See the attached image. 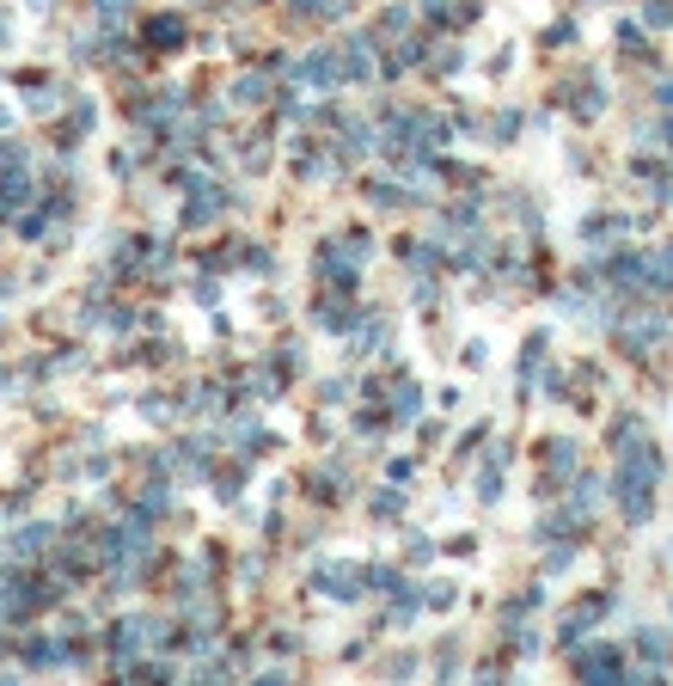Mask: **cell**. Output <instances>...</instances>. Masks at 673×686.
<instances>
[{
    "instance_id": "cell-8",
    "label": "cell",
    "mask_w": 673,
    "mask_h": 686,
    "mask_svg": "<svg viewBox=\"0 0 673 686\" xmlns=\"http://www.w3.org/2000/svg\"><path fill=\"white\" fill-rule=\"evenodd\" d=\"M147 37H153V43H178V37H184V25H178V19H153V25H147Z\"/></svg>"
},
{
    "instance_id": "cell-5",
    "label": "cell",
    "mask_w": 673,
    "mask_h": 686,
    "mask_svg": "<svg viewBox=\"0 0 673 686\" xmlns=\"http://www.w3.org/2000/svg\"><path fill=\"white\" fill-rule=\"evenodd\" d=\"M575 460H581V453H575V442H564V435H557V442H551V479H570ZM538 484H545V479H538Z\"/></svg>"
},
{
    "instance_id": "cell-3",
    "label": "cell",
    "mask_w": 673,
    "mask_h": 686,
    "mask_svg": "<svg viewBox=\"0 0 673 686\" xmlns=\"http://www.w3.org/2000/svg\"><path fill=\"white\" fill-rule=\"evenodd\" d=\"M214 215H221V190H214V184H190V208H184V221H190V227H202V221H214Z\"/></svg>"
},
{
    "instance_id": "cell-10",
    "label": "cell",
    "mask_w": 673,
    "mask_h": 686,
    "mask_svg": "<svg viewBox=\"0 0 673 686\" xmlns=\"http://www.w3.org/2000/svg\"><path fill=\"white\" fill-rule=\"evenodd\" d=\"M123 6H129V0H99V13H110V19H117Z\"/></svg>"
},
{
    "instance_id": "cell-6",
    "label": "cell",
    "mask_w": 673,
    "mask_h": 686,
    "mask_svg": "<svg viewBox=\"0 0 673 686\" xmlns=\"http://www.w3.org/2000/svg\"><path fill=\"white\" fill-rule=\"evenodd\" d=\"M581 674H588V681H618V674H625V668H618V655H581Z\"/></svg>"
},
{
    "instance_id": "cell-7",
    "label": "cell",
    "mask_w": 673,
    "mask_h": 686,
    "mask_svg": "<svg viewBox=\"0 0 673 686\" xmlns=\"http://www.w3.org/2000/svg\"><path fill=\"white\" fill-rule=\"evenodd\" d=\"M392 417H398V423H410V417H416V386H410V380L392 392Z\"/></svg>"
},
{
    "instance_id": "cell-4",
    "label": "cell",
    "mask_w": 673,
    "mask_h": 686,
    "mask_svg": "<svg viewBox=\"0 0 673 686\" xmlns=\"http://www.w3.org/2000/svg\"><path fill=\"white\" fill-rule=\"evenodd\" d=\"M655 343H661V319H649V325H625V349H631V356H642V349H655Z\"/></svg>"
},
{
    "instance_id": "cell-1",
    "label": "cell",
    "mask_w": 673,
    "mask_h": 686,
    "mask_svg": "<svg viewBox=\"0 0 673 686\" xmlns=\"http://www.w3.org/2000/svg\"><path fill=\"white\" fill-rule=\"evenodd\" d=\"M618 490H625V514H631V521H642V514L655 509V460H649V447H642V453H625Z\"/></svg>"
},
{
    "instance_id": "cell-2",
    "label": "cell",
    "mask_w": 673,
    "mask_h": 686,
    "mask_svg": "<svg viewBox=\"0 0 673 686\" xmlns=\"http://www.w3.org/2000/svg\"><path fill=\"white\" fill-rule=\"evenodd\" d=\"M362 583H368V570H362V564H331V570H319V588H325V594H336V601H355V594H362Z\"/></svg>"
},
{
    "instance_id": "cell-9",
    "label": "cell",
    "mask_w": 673,
    "mask_h": 686,
    "mask_svg": "<svg viewBox=\"0 0 673 686\" xmlns=\"http://www.w3.org/2000/svg\"><path fill=\"white\" fill-rule=\"evenodd\" d=\"M233 99H239V104H258V99H264V80H258V74H251V80H239Z\"/></svg>"
}]
</instances>
